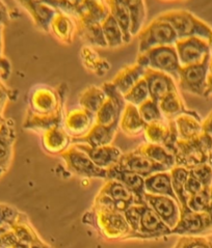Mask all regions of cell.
<instances>
[{
    "label": "cell",
    "mask_w": 212,
    "mask_h": 248,
    "mask_svg": "<svg viewBox=\"0 0 212 248\" xmlns=\"http://www.w3.org/2000/svg\"><path fill=\"white\" fill-rule=\"evenodd\" d=\"M212 147V137L202 133L193 140H178L175 147L174 156L176 166L191 170L208 161V155Z\"/></svg>",
    "instance_id": "obj_1"
},
{
    "label": "cell",
    "mask_w": 212,
    "mask_h": 248,
    "mask_svg": "<svg viewBox=\"0 0 212 248\" xmlns=\"http://www.w3.org/2000/svg\"><path fill=\"white\" fill-rule=\"evenodd\" d=\"M171 24L176 31L178 41L188 38H200L208 41L212 34V28L195 15L187 11H171L158 17Z\"/></svg>",
    "instance_id": "obj_2"
},
{
    "label": "cell",
    "mask_w": 212,
    "mask_h": 248,
    "mask_svg": "<svg viewBox=\"0 0 212 248\" xmlns=\"http://www.w3.org/2000/svg\"><path fill=\"white\" fill-rule=\"evenodd\" d=\"M145 69L164 73L175 81L179 80L181 64L175 46H163L148 50L138 55L137 62Z\"/></svg>",
    "instance_id": "obj_3"
},
{
    "label": "cell",
    "mask_w": 212,
    "mask_h": 248,
    "mask_svg": "<svg viewBox=\"0 0 212 248\" xmlns=\"http://www.w3.org/2000/svg\"><path fill=\"white\" fill-rule=\"evenodd\" d=\"M97 207L101 210L118 211L124 213L133 205H138L134 194L115 180H107L106 184L102 187L97 199Z\"/></svg>",
    "instance_id": "obj_4"
},
{
    "label": "cell",
    "mask_w": 212,
    "mask_h": 248,
    "mask_svg": "<svg viewBox=\"0 0 212 248\" xmlns=\"http://www.w3.org/2000/svg\"><path fill=\"white\" fill-rule=\"evenodd\" d=\"M177 42V33L171 24L159 18L152 21L147 27L138 33L140 54L156 47L175 46Z\"/></svg>",
    "instance_id": "obj_5"
},
{
    "label": "cell",
    "mask_w": 212,
    "mask_h": 248,
    "mask_svg": "<svg viewBox=\"0 0 212 248\" xmlns=\"http://www.w3.org/2000/svg\"><path fill=\"white\" fill-rule=\"evenodd\" d=\"M102 89L105 92L107 99L96 114V124L106 127H119L123 110L127 104L126 101L112 82L105 83Z\"/></svg>",
    "instance_id": "obj_6"
},
{
    "label": "cell",
    "mask_w": 212,
    "mask_h": 248,
    "mask_svg": "<svg viewBox=\"0 0 212 248\" xmlns=\"http://www.w3.org/2000/svg\"><path fill=\"white\" fill-rule=\"evenodd\" d=\"M209 58L210 56L200 63L181 67L178 81L182 91L204 97L209 75Z\"/></svg>",
    "instance_id": "obj_7"
},
{
    "label": "cell",
    "mask_w": 212,
    "mask_h": 248,
    "mask_svg": "<svg viewBox=\"0 0 212 248\" xmlns=\"http://www.w3.org/2000/svg\"><path fill=\"white\" fill-rule=\"evenodd\" d=\"M112 169L120 171L132 172L143 177L144 179L157 172L170 171L165 167L152 162L149 158L143 154L138 148L132 152L127 153V154H123L120 161Z\"/></svg>",
    "instance_id": "obj_8"
},
{
    "label": "cell",
    "mask_w": 212,
    "mask_h": 248,
    "mask_svg": "<svg viewBox=\"0 0 212 248\" xmlns=\"http://www.w3.org/2000/svg\"><path fill=\"white\" fill-rule=\"evenodd\" d=\"M68 169L78 176L87 178H101L107 180V170H102L76 145H72L61 155Z\"/></svg>",
    "instance_id": "obj_9"
},
{
    "label": "cell",
    "mask_w": 212,
    "mask_h": 248,
    "mask_svg": "<svg viewBox=\"0 0 212 248\" xmlns=\"http://www.w3.org/2000/svg\"><path fill=\"white\" fill-rule=\"evenodd\" d=\"M181 67L202 62L210 56L208 42L200 38L179 40L175 45Z\"/></svg>",
    "instance_id": "obj_10"
},
{
    "label": "cell",
    "mask_w": 212,
    "mask_h": 248,
    "mask_svg": "<svg viewBox=\"0 0 212 248\" xmlns=\"http://www.w3.org/2000/svg\"><path fill=\"white\" fill-rule=\"evenodd\" d=\"M212 229V222L207 213H196L187 207L180 208V218L172 234L195 236Z\"/></svg>",
    "instance_id": "obj_11"
},
{
    "label": "cell",
    "mask_w": 212,
    "mask_h": 248,
    "mask_svg": "<svg viewBox=\"0 0 212 248\" xmlns=\"http://www.w3.org/2000/svg\"><path fill=\"white\" fill-rule=\"evenodd\" d=\"M145 202L171 230L176 227L180 218V205L178 202L167 196L146 193Z\"/></svg>",
    "instance_id": "obj_12"
},
{
    "label": "cell",
    "mask_w": 212,
    "mask_h": 248,
    "mask_svg": "<svg viewBox=\"0 0 212 248\" xmlns=\"http://www.w3.org/2000/svg\"><path fill=\"white\" fill-rule=\"evenodd\" d=\"M95 124H96V115L79 107L73 109L65 115V131L68 135L77 140L89 133Z\"/></svg>",
    "instance_id": "obj_13"
},
{
    "label": "cell",
    "mask_w": 212,
    "mask_h": 248,
    "mask_svg": "<svg viewBox=\"0 0 212 248\" xmlns=\"http://www.w3.org/2000/svg\"><path fill=\"white\" fill-rule=\"evenodd\" d=\"M144 78L148 84L150 99L157 103L166 94L178 92L175 80L164 73L147 69Z\"/></svg>",
    "instance_id": "obj_14"
},
{
    "label": "cell",
    "mask_w": 212,
    "mask_h": 248,
    "mask_svg": "<svg viewBox=\"0 0 212 248\" xmlns=\"http://www.w3.org/2000/svg\"><path fill=\"white\" fill-rule=\"evenodd\" d=\"M76 147L84 152L89 158L102 170H108L120 161L122 157V152L119 148L114 145H106L101 148H90L85 144L75 143Z\"/></svg>",
    "instance_id": "obj_15"
},
{
    "label": "cell",
    "mask_w": 212,
    "mask_h": 248,
    "mask_svg": "<svg viewBox=\"0 0 212 248\" xmlns=\"http://www.w3.org/2000/svg\"><path fill=\"white\" fill-rule=\"evenodd\" d=\"M172 230L160 219L157 214L147 205L143 206L140 228L136 234L138 237L151 238L171 235Z\"/></svg>",
    "instance_id": "obj_16"
},
{
    "label": "cell",
    "mask_w": 212,
    "mask_h": 248,
    "mask_svg": "<svg viewBox=\"0 0 212 248\" xmlns=\"http://www.w3.org/2000/svg\"><path fill=\"white\" fill-rule=\"evenodd\" d=\"M32 107L34 115L46 116L61 111L57 94L51 89L35 90L32 96Z\"/></svg>",
    "instance_id": "obj_17"
},
{
    "label": "cell",
    "mask_w": 212,
    "mask_h": 248,
    "mask_svg": "<svg viewBox=\"0 0 212 248\" xmlns=\"http://www.w3.org/2000/svg\"><path fill=\"white\" fill-rule=\"evenodd\" d=\"M97 220L101 228L109 236H121L129 234L131 229L124 214L118 211H108L98 209Z\"/></svg>",
    "instance_id": "obj_18"
},
{
    "label": "cell",
    "mask_w": 212,
    "mask_h": 248,
    "mask_svg": "<svg viewBox=\"0 0 212 248\" xmlns=\"http://www.w3.org/2000/svg\"><path fill=\"white\" fill-rule=\"evenodd\" d=\"M15 140H16V132L13 122L10 120L4 121L0 126V177L11 165Z\"/></svg>",
    "instance_id": "obj_19"
},
{
    "label": "cell",
    "mask_w": 212,
    "mask_h": 248,
    "mask_svg": "<svg viewBox=\"0 0 212 248\" xmlns=\"http://www.w3.org/2000/svg\"><path fill=\"white\" fill-rule=\"evenodd\" d=\"M25 9L31 14L33 21L44 31H50V25L60 11L48 1H22Z\"/></svg>",
    "instance_id": "obj_20"
},
{
    "label": "cell",
    "mask_w": 212,
    "mask_h": 248,
    "mask_svg": "<svg viewBox=\"0 0 212 248\" xmlns=\"http://www.w3.org/2000/svg\"><path fill=\"white\" fill-rule=\"evenodd\" d=\"M107 180H115L121 182L123 185H125L134 194L138 205H146L145 179L143 177L132 172L120 171L114 169H109L107 170Z\"/></svg>",
    "instance_id": "obj_21"
},
{
    "label": "cell",
    "mask_w": 212,
    "mask_h": 248,
    "mask_svg": "<svg viewBox=\"0 0 212 248\" xmlns=\"http://www.w3.org/2000/svg\"><path fill=\"white\" fill-rule=\"evenodd\" d=\"M116 130H118V127L116 126L106 127L95 124L92 129L89 131V133L84 135L83 137L73 140V142H74V144H85L90 148L106 147V145H111V143L113 142L116 133Z\"/></svg>",
    "instance_id": "obj_22"
},
{
    "label": "cell",
    "mask_w": 212,
    "mask_h": 248,
    "mask_svg": "<svg viewBox=\"0 0 212 248\" xmlns=\"http://www.w3.org/2000/svg\"><path fill=\"white\" fill-rule=\"evenodd\" d=\"M174 122L180 140H193L203 133L201 119L195 111L181 114Z\"/></svg>",
    "instance_id": "obj_23"
},
{
    "label": "cell",
    "mask_w": 212,
    "mask_h": 248,
    "mask_svg": "<svg viewBox=\"0 0 212 248\" xmlns=\"http://www.w3.org/2000/svg\"><path fill=\"white\" fill-rule=\"evenodd\" d=\"M146 193L158 196H167L178 202L176 194L174 192L170 171H163L152 174L145 179ZM180 205V203H179Z\"/></svg>",
    "instance_id": "obj_24"
},
{
    "label": "cell",
    "mask_w": 212,
    "mask_h": 248,
    "mask_svg": "<svg viewBox=\"0 0 212 248\" xmlns=\"http://www.w3.org/2000/svg\"><path fill=\"white\" fill-rule=\"evenodd\" d=\"M146 70L137 62L131 64L119 72V74L113 80V84L123 96L127 93L132 87L145 77Z\"/></svg>",
    "instance_id": "obj_25"
},
{
    "label": "cell",
    "mask_w": 212,
    "mask_h": 248,
    "mask_svg": "<svg viewBox=\"0 0 212 248\" xmlns=\"http://www.w3.org/2000/svg\"><path fill=\"white\" fill-rule=\"evenodd\" d=\"M77 24L78 23H75L74 19L70 15L60 12L51 23L50 31L54 33L58 40L70 44L74 41L77 32Z\"/></svg>",
    "instance_id": "obj_26"
},
{
    "label": "cell",
    "mask_w": 212,
    "mask_h": 248,
    "mask_svg": "<svg viewBox=\"0 0 212 248\" xmlns=\"http://www.w3.org/2000/svg\"><path fill=\"white\" fill-rule=\"evenodd\" d=\"M119 126L125 134L129 136H136L144 133L147 125L143 121L138 108L131 104H126L123 110Z\"/></svg>",
    "instance_id": "obj_27"
},
{
    "label": "cell",
    "mask_w": 212,
    "mask_h": 248,
    "mask_svg": "<svg viewBox=\"0 0 212 248\" xmlns=\"http://www.w3.org/2000/svg\"><path fill=\"white\" fill-rule=\"evenodd\" d=\"M70 136L60 126L51 128L43 135V147L51 154H63L69 149Z\"/></svg>",
    "instance_id": "obj_28"
},
{
    "label": "cell",
    "mask_w": 212,
    "mask_h": 248,
    "mask_svg": "<svg viewBox=\"0 0 212 248\" xmlns=\"http://www.w3.org/2000/svg\"><path fill=\"white\" fill-rule=\"evenodd\" d=\"M106 4L109 9V13L119 25L121 31L124 36V43L128 44L131 39H132V34H131V20L128 9L126 5L124 4V1L120 0H108Z\"/></svg>",
    "instance_id": "obj_29"
},
{
    "label": "cell",
    "mask_w": 212,
    "mask_h": 248,
    "mask_svg": "<svg viewBox=\"0 0 212 248\" xmlns=\"http://www.w3.org/2000/svg\"><path fill=\"white\" fill-rule=\"evenodd\" d=\"M138 149H140L143 154L147 158H149L152 162H154L158 165H162L169 170H171L173 167L176 166L175 156L164 147H163V145L147 142L141 145Z\"/></svg>",
    "instance_id": "obj_30"
},
{
    "label": "cell",
    "mask_w": 212,
    "mask_h": 248,
    "mask_svg": "<svg viewBox=\"0 0 212 248\" xmlns=\"http://www.w3.org/2000/svg\"><path fill=\"white\" fill-rule=\"evenodd\" d=\"M158 105L163 118L169 121H173L178 118L179 115L191 111L185 107L178 92L166 94L165 97L158 102Z\"/></svg>",
    "instance_id": "obj_31"
},
{
    "label": "cell",
    "mask_w": 212,
    "mask_h": 248,
    "mask_svg": "<svg viewBox=\"0 0 212 248\" xmlns=\"http://www.w3.org/2000/svg\"><path fill=\"white\" fill-rule=\"evenodd\" d=\"M107 96L103 89H100L97 86H90L85 89L82 93L80 94L79 104L80 107L83 108L84 110L89 111L96 115L99 109L104 104Z\"/></svg>",
    "instance_id": "obj_32"
},
{
    "label": "cell",
    "mask_w": 212,
    "mask_h": 248,
    "mask_svg": "<svg viewBox=\"0 0 212 248\" xmlns=\"http://www.w3.org/2000/svg\"><path fill=\"white\" fill-rule=\"evenodd\" d=\"M171 180L174 192L176 194L178 202L180 203V208L187 207L188 196L185 194L184 186L189 176V170L184 167L175 166L170 170Z\"/></svg>",
    "instance_id": "obj_33"
},
{
    "label": "cell",
    "mask_w": 212,
    "mask_h": 248,
    "mask_svg": "<svg viewBox=\"0 0 212 248\" xmlns=\"http://www.w3.org/2000/svg\"><path fill=\"white\" fill-rule=\"evenodd\" d=\"M102 32L104 35V40L106 42V45L109 48H116L122 46L124 43V36L121 31L119 25L113 18L112 15L104 20L103 23L101 24Z\"/></svg>",
    "instance_id": "obj_34"
},
{
    "label": "cell",
    "mask_w": 212,
    "mask_h": 248,
    "mask_svg": "<svg viewBox=\"0 0 212 248\" xmlns=\"http://www.w3.org/2000/svg\"><path fill=\"white\" fill-rule=\"evenodd\" d=\"M124 4L126 5L128 9L130 20H131V34L136 35L141 32V28L146 18V6L145 2L140 0V1H127V0H123Z\"/></svg>",
    "instance_id": "obj_35"
},
{
    "label": "cell",
    "mask_w": 212,
    "mask_h": 248,
    "mask_svg": "<svg viewBox=\"0 0 212 248\" xmlns=\"http://www.w3.org/2000/svg\"><path fill=\"white\" fill-rule=\"evenodd\" d=\"M124 99L127 104H131L135 107H140L146 101H148L150 99V93L145 78L140 80L132 89L124 94Z\"/></svg>",
    "instance_id": "obj_36"
},
{
    "label": "cell",
    "mask_w": 212,
    "mask_h": 248,
    "mask_svg": "<svg viewBox=\"0 0 212 248\" xmlns=\"http://www.w3.org/2000/svg\"><path fill=\"white\" fill-rule=\"evenodd\" d=\"M137 108H138V111H140L143 121L146 123V125L164 120L162 111H160L158 103L151 99L146 101L144 104H142Z\"/></svg>",
    "instance_id": "obj_37"
},
{
    "label": "cell",
    "mask_w": 212,
    "mask_h": 248,
    "mask_svg": "<svg viewBox=\"0 0 212 248\" xmlns=\"http://www.w3.org/2000/svg\"><path fill=\"white\" fill-rule=\"evenodd\" d=\"M211 205L209 188H204L202 191L193 196H189L187 208L196 213H206Z\"/></svg>",
    "instance_id": "obj_38"
},
{
    "label": "cell",
    "mask_w": 212,
    "mask_h": 248,
    "mask_svg": "<svg viewBox=\"0 0 212 248\" xmlns=\"http://www.w3.org/2000/svg\"><path fill=\"white\" fill-rule=\"evenodd\" d=\"M82 33L91 44L100 47H107L104 40L103 32H102L101 24H91V25H79Z\"/></svg>",
    "instance_id": "obj_39"
},
{
    "label": "cell",
    "mask_w": 212,
    "mask_h": 248,
    "mask_svg": "<svg viewBox=\"0 0 212 248\" xmlns=\"http://www.w3.org/2000/svg\"><path fill=\"white\" fill-rule=\"evenodd\" d=\"M188 170L192 176L200 182L204 188H209L212 184V167L208 163L193 167Z\"/></svg>",
    "instance_id": "obj_40"
},
{
    "label": "cell",
    "mask_w": 212,
    "mask_h": 248,
    "mask_svg": "<svg viewBox=\"0 0 212 248\" xmlns=\"http://www.w3.org/2000/svg\"><path fill=\"white\" fill-rule=\"evenodd\" d=\"M144 205H133L128 208L125 212H124V217L129 224V227L132 231L133 235L136 234L138 228H140V221L142 216V210Z\"/></svg>",
    "instance_id": "obj_41"
},
{
    "label": "cell",
    "mask_w": 212,
    "mask_h": 248,
    "mask_svg": "<svg viewBox=\"0 0 212 248\" xmlns=\"http://www.w3.org/2000/svg\"><path fill=\"white\" fill-rule=\"evenodd\" d=\"M176 248H212V242L204 237L187 236L180 240Z\"/></svg>",
    "instance_id": "obj_42"
},
{
    "label": "cell",
    "mask_w": 212,
    "mask_h": 248,
    "mask_svg": "<svg viewBox=\"0 0 212 248\" xmlns=\"http://www.w3.org/2000/svg\"><path fill=\"white\" fill-rule=\"evenodd\" d=\"M17 217L18 212L16 210L9 206L0 205V229L3 227H13Z\"/></svg>",
    "instance_id": "obj_43"
},
{
    "label": "cell",
    "mask_w": 212,
    "mask_h": 248,
    "mask_svg": "<svg viewBox=\"0 0 212 248\" xmlns=\"http://www.w3.org/2000/svg\"><path fill=\"white\" fill-rule=\"evenodd\" d=\"M11 74V64L3 56V27H0V77L7 79Z\"/></svg>",
    "instance_id": "obj_44"
},
{
    "label": "cell",
    "mask_w": 212,
    "mask_h": 248,
    "mask_svg": "<svg viewBox=\"0 0 212 248\" xmlns=\"http://www.w3.org/2000/svg\"><path fill=\"white\" fill-rule=\"evenodd\" d=\"M204 189L203 185L200 183V182L196 180L194 176H192L191 173H189L188 176V179L186 181L185 183V186H184V191H185V194L188 196H193L196 193H199L200 191H202Z\"/></svg>",
    "instance_id": "obj_45"
},
{
    "label": "cell",
    "mask_w": 212,
    "mask_h": 248,
    "mask_svg": "<svg viewBox=\"0 0 212 248\" xmlns=\"http://www.w3.org/2000/svg\"><path fill=\"white\" fill-rule=\"evenodd\" d=\"M202 128L204 133H206L212 137V111L209 113L206 120L202 122Z\"/></svg>",
    "instance_id": "obj_46"
},
{
    "label": "cell",
    "mask_w": 212,
    "mask_h": 248,
    "mask_svg": "<svg viewBox=\"0 0 212 248\" xmlns=\"http://www.w3.org/2000/svg\"><path fill=\"white\" fill-rule=\"evenodd\" d=\"M9 21V13H7L6 6L0 1V27H3Z\"/></svg>",
    "instance_id": "obj_47"
},
{
    "label": "cell",
    "mask_w": 212,
    "mask_h": 248,
    "mask_svg": "<svg viewBox=\"0 0 212 248\" xmlns=\"http://www.w3.org/2000/svg\"><path fill=\"white\" fill-rule=\"evenodd\" d=\"M209 96H212V75H208L207 78V87H206V92L205 94H204V97L208 98Z\"/></svg>",
    "instance_id": "obj_48"
},
{
    "label": "cell",
    "mask_w": 212,
    "mask_h": 248,
    "mask_svg": "<svg viewBox=\"0 0 212 248\" xmlns=\"http://www.w3.org/2000/svg\"><path fill=\"white\" fill-rule=\"evenodd\" d=\"M207 163L212 167V147L210 149V152H209V155H208V161Z\"/></svg>",
    "instance_id": "obj_49"
},
{
    "label": "cell",
    "mask_w": 212,
    "mask_h": 248,
    "mask_svg": "<svg viewBox=\"0 0 212 248\" xmlns=\"http://www.w3.org/2000/svg\"><path fill=\"white\" fill-rule=\"evenodd\" d=\"M9 229H10V227H3L0 229V237H1L3 234H5L6 232H9Z\"/></svg>",
    "instance_id": "obj_50"
},
{
    "label": "cell",
    "mask_w": 212,
    "mask_h": 248,
    "mask_svg": "<svg viewBox=\"0 0 212 248\" xmlns=\"http://www.w3.org/2000/svg\"><path fill=\"white\" fill-rule=\"evenodd\" d=\"M209 74L212 75V55H210V58H209Z\"/></svg>",
    "instance_id": "obj_51"
},
{
    "label": "cell",
    "mask_w": 212,
    "mask_h": 248,
    "mask_svg": "<svg viewBox=\"0 0 212 248\" xmlns=\"http://www.w3.org/2000/svg\"><path fill=\"white\" fill-rule=\"evenodd\" d=\"M208 42V45H209V49H210V54L212 55V34L210 35L209 40L207 41Z\"/></svg>",
    "instance_id": "obj_52"
},
{
    "label": "cell",
    "mask_w": 212,
    "mask_h": 248,
    "mask_svg": "<svg viewBox=\"0 0 212 248\" xmlns=\"http://www.w3.org/2000/svg\"><path fill=\"white\" fill-rule=\"evenodd\" d=\"M206 213H207L208 216L210 217V220H211V222H212V203L210 205V207H209V209H208V211H207Z\"/></svg>",
    "instance_id": "obj_53"
},
{
    "label": "cell",
    "mask_w": 212,
    "mask_h": 248,
    "mask_svg": "<svg viewBox=\"0 0 212 248\" xmlns=\"http://www.w3.org/2000/svg\"><path fill=\"white\" fill-rule=\"evenodd\" d=\"M5 120H3L2 118V110H0V125H2Z\"/></svg>",
    "instance_id": "obj_54"
},
{
    "label": "cell",
    "mask_w": 212,
    "mask_h": 248,
    "mask_svg": "<svg viewBox=\"0 0 212 248\" xmlns=\"http://www.w3.org/2000/svg\"><path fill=\"white\" fill-rule=\"evenodd\" d=\"M209 194H210V200H211V203H212V184L209 187Z\"/></svg>",
    "instance_id": "obj_55"
},
{
    "label": "cell",
    "mask_w": 212,
    "mask_h": 248,
    "mask_svg": "<svg viewBox=\"0 0 212 248\" xmlns=\"http://www.w3.org/2000/svg\"><path fill=\"white\" fill-rule=\"evenodd\" d=\"M32 248H42L41 246H39V245H35V244H33V246H32Z\"/></svg>",
    "instance_id": "obj_56"
},
{
    "label": "cell",
    "mask_w": 212,
    "mask_h": 248,
    "mask_svg": "<svg viewBox=\"0 0 212 248\" xmlns=\"http://www.w3.org/2000/svg\"><path fill=\"white\" fill-rule=\"evenodd\" d=\"M0 248H2V246H0Z\"/></svg>",
    "instance_id": "obj_57"
},
{
    "label": "cell",
    "mask_w": 212,
    "mask_h": 248,
    "mask_svg": "<svg viewBox=\"0 0 212 248\" xmlns=\"http://www.w3.org/2000/svg\"><path fill=\"white\" fill-rule=\"evenodd\" d=\"M0 126H1V125H0Z\"/></svg>",
    "instance_id": "obj_58"
}]
</instances>
